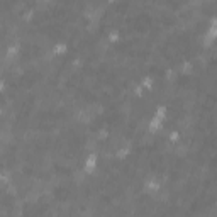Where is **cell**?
Segmentation results:
<instances>
[{"label": "cell", "instance_id": "6da1fadb", "mask_svg": "<svg viewBox=\"0 0 217 217\" xmlns=\"http://www.w3.org/2000/svg\"><path fill=\"white\" fill-rule=\"evenodd\" d=\"M95 163H97V158H95V154H90L87 160V163H85V170L87 172H92V170L95 168Z\"/></svg>", "mask_w": 217, "mask_h": 217}]
</instances>
